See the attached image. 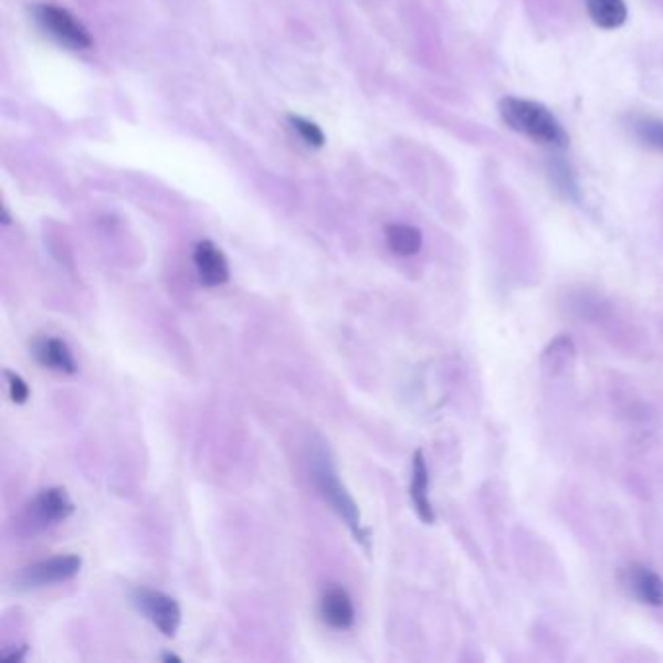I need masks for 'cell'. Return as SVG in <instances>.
Wrapping results in <instances>:
<instances>
[{
  "mask_svg": "<svg viewBox=\"0 0 663 663\" xmlns=\"http://www.w3.org/2000/svg\"><path fill=\"white\" fill-rule=\"evenodd\" d=\"M502 122L534 143L550 148H567L570 137L549 107L526 97H502L498 104Z\"/></svg>",
  "mask_w": 663,
  "mask_h": 663,
  "instance_id": "6da1fadb",
  "label": "cell"
},
{
  "mask_svg": "<svg viewBox=\"0 0 663 663\" xmlns=\"http://www.w3.org/2000/svg\"><path fill=\"white\" fill-rule=\"evenodd\" d=\"M312 475H314L319 493H322L325 501L332 504V508L337 512V516L347 524L348 529L355 535L356 541L362 543L368 549L370 537H368V532L362 526L358 506L352 501V496L347 493V488L340 483L339 473L335 470L332 457L324 450H316L312 455Z\"/></svg>",
  "mask_w": 663,
  "mask_h": 663,
  "instance_id": "7a4b0ae2",
  "label": "cell"
},
{
  "mask_svg": "<svg viewBox=\"0 0 663 663\" xmlns=\"http://www.w3.org/2000/svg\"><path fill=\"white\" fill-rule=\"evenodd\" d=\"M32 12L35 22L66 48L76 49V51L92 48L94 41H92L88 30L69 10L55 7V4H35Z\"/></svg>",
  "mask_w": 663,
  "mask_h": 663,
  "instance_id": "3957f363",
  "label": "cell"
},
{
  "mask_svg": "<svg viewBox=\"0 0 663 663\" xmlns=\"http://www.w3.org/2000/svg\"><path fill=\"white\" fill-rule=\"evenodd\" d=\"M133 606L155 624L164 636H176L181 624V609L176 599L164 591L138 588L133 591Z\"/></svg>",
  "mask_w": 663,
  "mask_h": 663,
  "instance_id": "277c9868",
  "label": "cell"
},
{
  "mask_svg": "<svg viewBox=\"0 0 663 663\" xmlns=\"http://www.w3.org/2000/svg\"><path fill=\"white\" fill-rule=\"evenodd\" d=\"M81 568L82 558L78 555H59L22 570V575L18 576V583L25 590H30V588H43L49 583L66 582L78 575Z\"/></svg>",
  "mask_w": 663,
  "mask_h": 663,
  "instance_id": "5b68a950",
  "label": "cell"
},
{
  "mask_svg": "<svg viewBox=\"0 0 663 663\" xmlns=\"http://www.w3.org/2000/svg\"><path fill=\"white\" fill-rule=\"evenodd\" d=\"M193 261L197 275L204 286H222L228 283L230 265H228L227 255L222 253L217 243L209 242V240L197 243Z\"/></svg>",
  "mask_w": 663,
  "mask_h": 663,
  "instance_id": "8992f818",
  "label": "cell"
},
{
  "mask_svg": "<svg viewBox=\"0 0 663 663\" xmlns=\"http://www.w3.org/2000/svg\"><path fill=\"white\" fill-rule=\"evenodd\" d=\"M627 586L640 603L652 607H663L662 576L646 565L634 562L627 568Z\"/></svg>",
  "mask_w": 663,
  "mask_h": 663,
  "instance_id": "52a82bcc",
  "label": "cell"
},
{
  "mask_svg": "<svg viewBox=\"0 0 663 663\" xmlns=\"http://www.w3.org/2000/svg\"><path fill=\"white\" fill-rule=\"evenodd\" d=\"M319 613L325 624L337 631H347L355 624V606L347 590L343 588H329L325 591Z\"/></svg>",
  "mask_w": 663,
  "mask_h": 663,
  "instance_id": "ba28073f",
  "label": "cell"
},
{
  "mask_svg": "<svg viewBox=\"0 0 663 663\" xmlns=\"http://www.w3.org/2000/svg\"><path fill=\"white\" fill-rule=\"evenodd\" d=\"M33 514L41 519L43 524H57L65 522L74 514V502L61 486H53L48 491H41L32 504Z\"/></svg>",
  "mask_w": 663,
  "mask_h": 663,
  "instance_id": "9c48e42d",
  "label": "cell"
},
{
  "mask_svg": "<svg viewBox=\"0 0 663 663\" xmlns=\"http://www.w3.org/2000/svg\"><path fill=\"white\" fill-rule=\"evenodd\" d=\"M33 356L43 368L53 372L74 373L78 370L71 348L65 340L57 337H45L35 343Z\"/></svg>",
  "mask_w": 663,
  "mask_h": 663,
  "instance_id": "30bf717a",
  "label": "cell"
},
{
  "mask_svg": "<svg viewBox=\"0 0 663 663\" xmlns=\"http://www.w3.org/2000/svg\"><path fill=\"white\" fill-rule=\"evenodd\" d=\"M411 501H413L417 516L432 526L436 522V514L432 508L429 496V467L422 450H417L413 457V481H411Z\"/></svg>",
  "mask_w": 663,
  "mask_h": 663,
  "instance_id": "8fae6325",
  "label": "cell"
},
{
  "mask_svg": "<svg viewBox=\"0 0 663 663\" xmlns=\"http://www.w3.org/2000/svg\"><path fill=\"white\" fill-rule=\"evenodd\" d=\"M591 22L601 30H617L627 24L629 9L624 0H583Z\"/></svg>",
  "mask_w": 663,
  "mask_h": 663,
  "instance_id": "7c38bea8",
  "label": "cell"
},
{
  "mask_svg": "<svg viewBox=\"0 0 663 663\" xmlns=\"http://www.w3.org/2000/svg\"><path fill=\"white\" fill-rule=\"evenodd\" d=\"M575 358L576 347L572 339L567 335H558L557 339L552 340L543 352V372L549 373V376H558V373L565 372L572 366Z\"/></svg>",
  "mask_w": 663,
  "mask_h": 663,
  "instance_id": "4fadbf2b",
  "label": "cell"
},
{
  "mask_svg": "<svg viewBox=\"0 0 663 663\" xmlns=\"http://www.w3.org/2000/svg\"><path fill=\"white\" fill-rule=\"evenodd\" d=\"M389 250L399 257H413L422 248V232L411 224H389L386 228Z\"/></svg>",
  "mask_w": 663,
  "mask_h": 663,
  "instance_id": "5bb4252c",
  "label": "cell"
},
{
  "mask_svg": "<svg viewBox=\"0 0 663 663\" xmlns=\"http://www.w3.org/2000/svg\"><path fill=\"white\" fill-rule=\"evenodd\" d=\"M632 130L644 145L657 148L663 152V122L652 119V117H639L632 123Z\"/></svg>",
  "mask_w": 663,
  "mask_h": 663,
  "instance_id": "9a60e30c",
  "label": "cell"
},
{
  "mask_svg": "<svg viewBox=\"0 0 663 663\" xmlns=\"http://www.w3.org/2000/svg\"><path fill=\"white\" fill-rule=\"evenodd\" d=\"M288 122H291V127L294 129V133H298V137L302 138L306 145L314 146V148H322V146L325 145L324 130L319 129L316 123L304 119V117H299V115H291Z\"/></svg>",
  "mask_w": 663,
  "mask_h": 663,
  "instance_id": "2e32d148",
  "label": "cell"
},
{
  "mask_svg": "<svg viewBox=\"0 0 663 663\" xmlns=\"http://www.w3.org/2000/svg\"><path fill=\"white\" fill-rule=\"evenodd\" d=\"M4 376H7V381H9L10 399H12L14 403L24 404L25 401L30 399V388H28V383L22 380V376L10 372V370H7Z\"/></svg>",
  "mask_w": 663,
  "mask_h": 663,
  "instance_id": "e0dca14e",
  "label": "cell"
},
{
  "mask_svg": "<svg viewBox=\"0 0 663 663\" xmlns=\"http://www.w3.org/2000/svg\"><path fill=\"white\" fill-rule=\"evenodd\" d=\"M164 662H181V657H178V655L168 654L164 655Z\"/></svg>",
  "mask_w": 663,
  "mask_h": 663,
  "instance_id": "ac0fdd59",
  "label": "cell"
}]
</instances>
